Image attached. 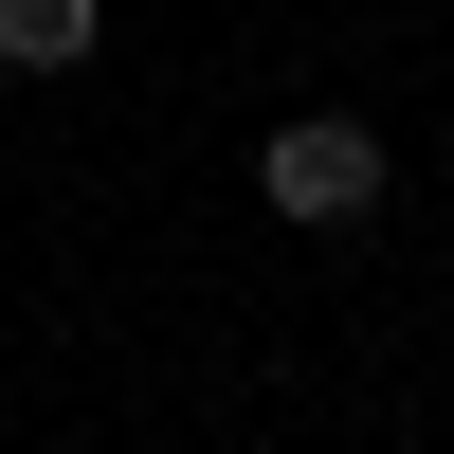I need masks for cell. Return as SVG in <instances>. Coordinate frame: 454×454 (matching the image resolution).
I'll list each match as a JSON object with an SVG mask.
<instances>
[{
	"instance_id": "6da1fadb",
	"label": "cell",
	"mask_w": 454,
	"mask_h": 454,
	"mask_svg": "<svg viewBox=\"0 0 454 454\" xmlns=\"http://www.w3.org/2000/svg\"><path fill=\"white\" fill-rule=\"evenodd\" d=\"M254 200H273L291 237H364V218H382V128H364V109H291V128L254 145Z\"/></svg>"
},
{
	"instance_id": "7a4b0ae2",
	"label": "cell",
	"mask_w": 454,
	"mask_h": 454,
	"mask_svg": "<svg viewBox=\"0 0 454 454\" xmlns=\"http://www.w3.org/2000/svg\"><path fill=\"white\" fill-rule=\"evenodd\" d=\"M109 0H0V73H91Z\"/></svg>"
}]
</instances>
